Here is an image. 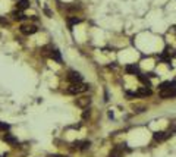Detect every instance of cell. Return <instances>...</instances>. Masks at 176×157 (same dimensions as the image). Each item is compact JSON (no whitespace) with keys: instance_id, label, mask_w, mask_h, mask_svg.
<instances>
[{"instance_id":"cell-1","label":"cell","mask_w":176,"mask_h":157,"mask_svg":"<svg viewBox=\"0 0 176 157\" xmlns=\"http://www.w3.org/2000/svg\"><path fill=\"white\" fill-rule=\"evenodd\" d=\"M90 90V85L88 84H71L69 88L66 90V93L69 94H81V93H85V91Z\"/></svg>"},{"instance_id":"cell-2","label":"cell","mask_w":176,"mask_h":157,"mask_svg":"<svg viewBox=\"0 0 176 157\" xmlns=\"http://www.w3.org/2000/svg\"><path fill=\"white\" fill-rule=\"evenodd\" d=\"M68 81L71 84H79L82 81V76L79 75V72H75V71H71L68 73Z\"/></svg>"},{"instance_id":"cell-3","label":"cell","mask_w":176,"mask_h":157,"mask_svg":"<svg viewBox=\"0 0 176 157\" xmlns=\"http://www.w3.org/2000/svg\"><path fill=\"white\" fill-rule=\"evenodd\" d=\"M37 31H38V28H37L35 25H22V27H21V32L25 34V35L35 34Z\"/></svg>"},{"instance_id":"cell-4","label":"cell","mask_w":176,"mask_h":157,"mask_svg":"<svg viewBox=\"0 0 176 157\" xmlns=\"http://www.w3.org/2000/svg\"><path fill=\"white\" fill-rule=\"evenodd\" d=\"M175 96H176V87L167 88L165 91H160V97L161 98H170V97H175Z\"/></svg>"},{"instance_id":"cell-5","label":"cell","mask_w":176,"mask_h":157,"mask_svg":"<svg viewBox=\"0 0 176 157\" xmlns=\"http://www.w3.org/2000/svg\"><path fill=\"white\" fill-rule=\"evenodd\" d=\"M153 138H154V141H159V142H160V141L167 139V138H169V134L165 132V131H157V132H154Z\"/></svg>"},{"instance_id":"cell-6","label":"cell","mask_w":176,"mask_h":157,"mask_svg":"<svg viewBox=\"0 0 176 157\" xmlns=\"http://www.w3.org/2000/svg\"><path fill=\"white\" fill-rule=\"evenodd\" d=\"M123 153H122V146H116L109 154V157H122Z\"/></svg>"},{"instance_id":"cell-7","label":"cell","mask_w":176,"mask_h":157,"mask_svg":"<svg viewBox=\"0 0 176 157\" xmlns=\"http://www.w3.org/2000/svg\"><path fill=\"white\" fill-rule=\"evenodd\" d=\"M136 93H138V96L147 97V96H151V94H153V91H151V88H148V87H141L140 90L136 91Z\"/></svg>"},{"instance_id":"cell-8","label":"cell","mask_w":176,"mask_h":157,"mask_svg":"<svg viewBox=\"0 0 176 157\" xmlns=\"http://www.w3.org/2000/svg\"><path fill=\"white\" fill-rule=\"evenodd\" d=\"M90 103H91V98H88V97H81L77 100V104L79 107H87V106H90Z\"/></svg>"},{"instance_id":"cell-9","label":"cell","mask_w":176,"mask_h":157,"mask_svg":"<svg viewBox=\"0 0 176 157\" xmlns=\"http://www.w3.org/2000/svg\"><path fill=\"white\" fill-rule=\"evenodd\" d=\"M173 87H176V82L166 81V82H161V84L159 85V90H160V91H165V90H167V88H173Z\"/></svg>"},{"instance_id":"cell-10","label":"cell","mask_w":176,"mask_h":157,"mask_svg":"<svg viewBox=\"0 0 176 157\" xmlns=\"http://www.w3.org/2000/svg\"><path fill=\"white\" fill-rule=\"evenodd\" d=\"M3 139H5L6 142H9L10 146H15V144H18V138L13 137V135H10V134H6V135L3 137Z\"/></svg>"},{"instance_id":"cell-11","label":"cell","mask_w":176,"mask_h":157,"mask_svg":"<svg viewBox=\"0 0 176 157\" xmlns=\"http://www.w3.org/2000/svg\"><path fill=\"white\" fill-rule=\"evenodd\" d=\"M125 69H126L128 73H140V68H138V65H128Z\"/></svg>"},{"instance_id":"cell-12","label":"cell","mask_w":176,"mask_h":157,"mask_svg":"<svg viewBox=\"0 0 176 157\" xmlns=\"http://www.w3.org/2000/svg\"><path fill=\"white\" fill-rule=\"evenodd\" d=\"M138 80H140L142 84H144V87H151V82H150V80H148V76H144V75H141V73H138Z\"/></svg>"},{"instance_id":"cell-13","label":"cell","mask_w":176,"mask_h":157,"mask_svg":"<svg viewBox=\"0 0 176 157\" xmlns=\"http://www.w3.org/2000/svg\"><path fill=\"white\" fill-rule=\"evenodd\" d=\"M16 6H18V10H24V9L30 7V2H28V0H19Z\"/></svg>"},{"instance_id":"cell-14","label":"cell","mask_w":176,"mask_h":157,"mask_svg":"<svg viewBox=\"0 0 176 157\" xmlns=\"http://www.w3.org/2000/svg\"><path fill=\"white\" fill-rule=\"evenodd\" d=\"M50 57H52V59H54L56 62H62V57H60V53H59V50H53L52 49V53H50Z\"/></svg>"},{"instance_id":"cell-15","label":"cell","mask_w":176,"mask_h":157,"mask_svg":"<svg viewBox=\"0 0 176 157\" xmlns=\"http://www.w3.org/2000/svg\"><path fill=\"white\" fill-rule=\"evenodd\" d=\"M25 18H27V16H25V15L22 13V12H21V10H16V12H13V19H15V21H24Z\"/></svg>"},{"instance_id":"cell-16","label":"cell","mask_w":176,"mask_h":157,"mask_svg":"<svg viewBox=\"0 0 176 157\" xmlns=\"http://www.w3.org/2000/svg\"><path fill=\"white\" fill-rule=\"evenodd\" d=\"M79 22H81V19H78V18H69V19H68V25H69L71 30H72L73 25H77V24H79Z\"/></svg>"},{"instance_id":"cell-17","label":"cell","mask_w":176,"mask_h":157,"mask_svg":"<svg viewBox=\"0 0 176 157\" xmlns=\"http://www.w3.org/2000/svg\"><path fill=\"white\" fill-rule=\"evenodd\" d=\"M10 126L7 125V123H3V122H0V129H2V131H7Z\"/></svg>"},{"instance_id":"cell-18","label":"cell","mask_w":176,"mask_h":157,"mask_svg":"<svg viewBox=\"0 0 176 157\" xmlns=\"http://www.w3.org/2000/svg\"><path fill=\"white\" fill-rule=\"evenodd\" d=\"M88 116H90V112H87V110H85V112H84V115H82V117H84V119H87Z\"/></svg>"},{"instance_id":"cell-19","label":"cell","mask_w":176,"mask_h":157,"mask_svg":"<svg viewBox=\"0 0 176 157\" xmlns=\"http://www.w3.org/2000/svg\"><path fill=\"white\" fill-rule=\"evenodd\" d=\"M44 12H46V13H47V15H48V16H52V12H50V10H48V9H44Z\"/></svg>"},{"instance_id":"cell-20","label":"cell","mask_w":176,"mask_h":157,"mask_svg":"<svg viewBox=\"0 0 176 157\" xmlns=\"http://www.w3.org/2000/svg\"><path fill=\"white\" fill-rule=\"evenodd\" d=\"M54 157H65V156H54Z\"/></svg>"},{"instance_id":"cell-21","label":"cell","mask_w":176,"mask_h":157,"mask_svg":"<svg viewBox=\"0 0 176 157\" xmlns=\"http://www.w3.org/2000/svg\"><path fill=\"white\" fill-rule=\"evenodd\" d=\"M175 30H176V27H175Z\"/></svg>"}]
</instances>
